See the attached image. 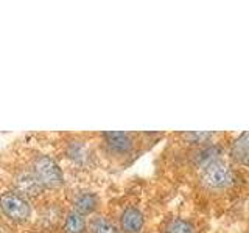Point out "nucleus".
Returning a JSON list of instances; mask_svg holds the SVG:
<instances>
[{
	"label": "nucleus",
	"instance_id": "f257e3e1",
	"mask_svg": "<svg viewBox=\"0 0 249 233\" xmlns=\"http://www.w3.org/2000/svg\"><path fill=\"white\" fill-rule=\"evenodd\" d=\"M31 171L44 188H58L64 183V174L58 162L50 155L37 154L31 162Z\"/></svg>",
	"mask_w": 249,
	"mask_h": 233
},
{
	"label": "nucleus",
	"instance_id": "f03ea898",
	"mask_svg": "<svg viewBox=\"0 0 249 233\" xmlns=\"http://www.w3.org/2000/svg\"><path fill=\"white\" fill-rule=\"evenodd\" d=\"M0 210L2 213L14 222H25L31 216V207L25 196L16 190H8L0 194Z\"/></svg>",
	"mask_w": 249,
	"mask_h": 233
},
{
	"label": "nucleus",
	"instance_id": "7ed1b4c3",
	"mask_svg": "<svg viewBox=\"0 0 249 233\" xmlns=\"http://www.w3.org/2000/svg\"><path fill=\"white\" fill-rule=\"evenodd\" d=\"M233 182L232 169L221 160H213L201 171V183L207 190L218 191L231 186Z\"/></svg>",
	"mask_w": 249,
	"mask_h": 233
},
{
	"label": "nucleus",
	"instance_id": "20e7f679",
	"mask_svg": "<svg viewBox=\"0 0 249 233\" xmlns=\"http://www.w3.org/2000/svg\"><path fill=\"white\" fill-rule=\"evenodd\" d=\"M14 186L16 191L25 198H37L44 191V186L37 181L31 169H20L14 174Z\"/></svg>",
	"mask_w": 249,
	"mask_h": 233
},
{
	"label": "nucleus",
	"instance_id": "39448f33",
	"mask_svg": "<svg viewBox=\"0 0 249 233\" xmlns=\"http://www.w3.org/2000/svg\"><path fill=\"white\" fill-rule=\"evenodd\" d=\"M101 137L105 138L106 148L115 155H126L134 150V140L128 132L114 131V132H103Z\"/></svg>",
	"mask_w": 249,
	"mask_h": 233
},
{
	"label": "nucleus",
	"instance_id": "423d86ee",
	"mask_svg": "<svg viewBox=\"0 0 249 233\" xmlns=\"http://www.w3.org/2000/svg\"><path fill=\"white\" fill-rule=\"evenodd\" d=\"M145 216L136 207L124 208L120 215V227L124 233H139L143 229Z\"/></svg>",
	"mask_w": 249,
	"mask_h": 233
},
{
	"label": "nucleus",
	"instance_id": "0eeeda50",
	"mask_svg": "<svg viewBox=\"0 0 249 233\" xmlns=\"http://www.w3.org/2000/svg\"><path fill=\"white\" fill-rule=\"evenodd\" d=\"M98 207V196L92 191H81L73 199V212L80 215L93 213Z\"/></svg>",
	"mask_w": 249,
	"mask_h": 233
},
{
	"label": "nucleus",
	"instance_id": "6e6552de",
	"mask_svg": "<svg viewBox=\"0 0 249 233\" xmlns=\"http://www.w3.org/2000/svg\"><path fill=\"white\" fill-rule=\"evenodd\" d=\"M66 155L76 166H88L90 163V152L83 142H70L66 148Z\"/></svg>",
	"mask_w": 249,
	"mask_h": 233
},
{
	"label": "nucleus",
	"instance_id": "1a4fd4ad",
	"mask_svg": "<svg viewBox=\"0 0 249 233\" xmlns=\"http://www.w3.org/2000/svg\"><path fill=\"white\" fill-rule=\"evenodd\" d=\"M231 155L233 160L240 163V165L249 166V132L241 134L235 142H233Z\"/></svg>",
	"mask_w": 249,
	"mask_h": 233
},
{
	"label": "nucleus",
	"instance_id": "9d476101",
	"mask_svg": "<svg viewBox=\"0 0 249 233\" xmlns=\"http://www.w3.org/2000/svg\"><path fill=\"white\" fill-rule=\"evenodd\" d=\"M163 233H199L195 224L184 217H173L163 225Z\"/></svg>",
	"mask_w": 249,
	"mask_h": 233
},
{
	"label": "nucleus",
	"instance_id": "9b49d317",
	"mask_svg": "<svg viewBox=\"0 0 249 233\" xmlns=\"http://www.w3.org/2000/svg\"><path fill=\"white\" fill-rule=\"evenodd\" d=\"M84 230H86L84 216L76 212H70L64 221V233H83Z\"/></svg>",
	"mask_w": 249,
	"mask_h": 233
},
{
	"label": "nucleus",
	"instance_id": "f8f14e48",
	"mask_svg": "<svg viewBox=\"0 0 249 233\" xmlns=\"http://www.w3.org/2000/svg\"><path fill=\"white\" fill-rule=\"evenodd\" d=\"M89 230L92 233H120L119 229H117V225L105 216L93 217L89 224Z\"/></svg>",
	"mask_w": 249,
	"mask_h": 233
},
{
	"label": "nucleus",
	"instance_id": "ddd939ff",
	"mask_svg": "<svg viewBox=\"0 0 249 233\" xmlns=\"http://www.w3.org/2000/svg\"><path fill=\"white\" fill-rule=\"evenodd\" d=\"M212 135L210 132H189V134H185L184 137L189 138L190 142L193 143H202L204 140H209V137Z\"/></svg>",
	"mask_w": 249,
	"mask_h": 233
}]
</instances>
